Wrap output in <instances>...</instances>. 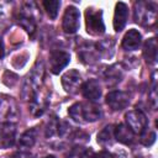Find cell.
<instances>
[{"label":"cell","mask_w":158,"mask_h":158,"mask_svg":"<svg viewBox=\"0 0 158 158\" xmlns=\"http://www.w3.org/2000/svg\"><path fill=\"white\" fill-rule=\"evenodd\" d=\"M104 75H105V80H106L107 85H115L118 81H121V79L123 77V70L121 69V67L118 64H114L106 69Z\"/></svg>","instance_id":"d6986e66"},{"label":"cell","mask_w":158,"mask_h":158,"mask_svg":"<svg viewBox=\"0 0 158 158\" xmlns=\"http://www.w3.org/2000/svg\"><path fill=\"white\" fill-rule=\"evenodd\" d=\"M81 91L83 95L85 96V99H88L89 101H96L100 99L101 96V88L98 80L95 79H90L88 81H85L81 85Z\"/></svg>","instance_id":"9a60e30c"},{"label":"cell","mask_w":158,"mask_h":158,"mask_svg":"<svg viewBox=\"0 0 158 158\" xmlns=\"http://www.w3.org/2000/svg\"><path fill=\"white\" fill-rule=\"evenodd\" d=\"M127 17H128V7L125 2H117L115 6V15H114V28L115 31L120 32L126 22H127Z\"/></svg>","instance_id":"5bb4252c"},{"label":"cell","mask_w":158,"mask_h":158,"mask_svg":"<svg viewBox=\"0 0 158 158\" xmlns=\"http://www.w3.org/2000/svg\"><path fill=\"white\" fill-rule=\"evenodd\" d=\"M68 158H94V153L90 149H74Z\"/></svg>","instance_id":"484cf974"},{"label":"cell","mask_w":158,"mask_h":158,"mask_svg":"<svg viewBox=\"0 0 158 158\" xmlns=\"http://www.w3.org/2000/svg\"><path fill=\"white\" fill-rule=\"evenodd\" d=\"M4 54H5V47H4V42L0 37V59L4 57Z\"/></svg>","instance_id":"f546056e"},{"label":"cell","mask_w":158,"mask_h":158,"mask_svg":"<svg viewBox=\"0 0 158 158\" xmlns=\"http://www.w3.org/2000/svg\"><path fill=\"white\" fill-rule=\"evenodd\" d=\"M37 139V130L36 128H30L27 131H25L19 141V146L22 148H31Z\"/></svg>","instance_id":"44dd1931"},{"label":"cell","mask_w":158,"mask_h":158,"mask_svg":"<svg viewBox=\"0 0 158 158\" xmlns=\"http://www.w3.org/2000/svg\"><path fill=\"white\" fill-rule=\"evenodd\" d=\"M70 56L64 51H53L49 54V69L53 74H59L69 63Z\"/></svg>","instance_id":"8fae6325"},{"label":"cell","mask_w":158,"mask_h":158,"mask_svg":"<svg viewBox=\"0 0 158 158\" xmlns=\"http://www.w3.org/2000/svg\"><path fill=\"white\" fill-rule=\"evenodd\" d=\"M58 128H59V121L56 116L51 117L48 123H47V128H46V137H53L54 135H58Z\"/></svg>","instance_id":"d4e9b609"},{"label":"cell","mask_w":158,"mask_h":158,"mask_svg":"<svg viewBox=\"0 0 158 158\" xmlns=\"http://www.w3.org/2000/svg\"><path fill=\"white\" fill-rule=\"evenodd\" d=\"M114 44L115 42L111 38H106L104 41H101L100 43L96 44L99 56H104V57H111L114 53Z\"/></svg>","instance_id":"603a6c76"},{"label":"cell","mask_w":158,"mask_h":158,"mask_svg":"<svg viewBox=\"0 0 158 158\" xmlns=\"http://www.w3.org/2000/svg\"><path fill=\"white\" fill-rule=\"evenodd\" d=\"M157 6L154 2L138 1L135 4V21L142 26H152L156 22Z\"/></svg>","instance_id":"3957f363"},{"label":"cell","mask_w":158,"mask_h":158,"mask_svg":"<svg viewBox=\"0 0 158 158\" xmlns=\"http://www.w3.org/2000/svg\"><path fill=\"white\" fill-rule=\"evenodd\" d=\"M62 85L65 93L68 94H75L81 88V77L78 70L72 69L68 70L62 77Z\"/></svg>","instance_id":"7c38bea8"},{"label":"cell","mask_w":158,"mask_h":158,"mask_svg":"<svg viewBox=\"0 0 158 158\" xmlns=\"http://www.w3.org/2000/svg\"><path fill=\"white\" fill-rule=\"evenodd\" d=\"M130 98L131 96L128 93L121 91V90H115L106 95V104L114 111H120V110H123L130 104Z\"/></svg>","instance_id":"30bf717a"},{"label":"cell","mask_w":158,"mask_h":158,"mask_svg":"<svg viewBox=\"0 0 158 158\" xmlns=\"http://www.w3.org/2000/svg\"><path fill=\"white\" fill-rule=\"evenodd\" d=\"M48 99L49 96L47 90L40 88L36 91V94L30 100V111L33 116H41L44 112V110L48 106Z\"/></svg>","instance_id":"9c48e42d"},{"label":"cell","mask_w":158,"mask_h":158,"mask_svg":"<svg viewBox=\"0 0 158 158\" xmlns=\"http://www.w3.org/2000/svg\"><path fill=\"white\" fill-rule=\"evenodd\" d=\"M68 114L73 118V121H75L78 123L94 122L101 117L100 107L94 104H90V102H88V104L77 102L69 107Z\"/></svg>","instance_id":"6da1fadb"},{"label":"cell","mask_w":158,"mask_h":158,"mask_svg":"<svg viewBox=\"0 0 158 158\" xmlns=\"http://www.w3.org/2000/svg\"><path fill=\"white\" fill-rule=\"evenodd\" d=\"M16 128L14 123L0 122V149L10 148L15 142Z\"/></svg>","instance_id":"4fadbf2b"},{"label":"cell","mask_w":158,"mask_h":158,"mask_svg":"<svg viewBox=\"0 0 158 158\" xmlns=\"http://www.w3.org/2000/svg\"><path fill=\"white\" fill-rule=\"evenodd\" d=\"M114 136L118 142H121L123 144H131L135 139V133L132 132V130L127 125H123V123L115 126Z\"/></svg>","instance_id":"e0dca14e"},{"label":"cell","mask_w":158,"mask_h":158,"mask_svg":"<svg viewBox=\"0 0 158 158\" xmlns=\"http://www.w3.org/2000/svg\"><path fill=\"white\" fill-rule=\"evenodd\" d=\"M114 138H115V136H114V126H111V125L110 126H106L98 135V142L101 146H104V147L111 146L114 143Z\"/></svg>","instance_id":"7402d4cb"},{"label":"cell","mask_w":158,"mask_h":158,"mask_svg":"<svg viewBox=\"0 0 158 158\" xmlns=\"http://www.w3.org/2000/svg\"><path fill=\"white\" fill-rule=\"evenodd\" d=\"M85 20H86V31L90 35L99 36L105 32V25H104L101 10L86 9Z\"/></svg>","instance_id":"277c9868"},{"label":"cell","mask_w":158,"mask_h":158,"mask_svg":"<svg viewBox=\"0 0 158 158\" xmlns=\"http://www.w3.org/2000/svg\"><path fill=\"white\" fill-rule=\"evenodd\" d=\"M44 158H56V157H54V156H46Z\"/></svg>","instance_id":"4dcf8cb0"},{"label":"cell","mask_w":158,"mask_h":158,"mask_svg":"<svg viewBox=\"0 0 158 158\" xmlns=\"http://www.w3.org/2000/svg\"><path fill=\"white\" fill-rule=\"evenodd\" d=\"M35 10H37L35 2H25L17 17V21L21 27L28 33H33L36 30V16L33 14Z\"/></svg>","instance_id":"5b68a950"},{"label":"cell","mask_w":158,"mask_h":158,"mask_svg":"<svg viewBox=\"0 0 158 158\" xmlns=\"http://www.w3.org/2000/svg\"><path fill=\"white\" fill-rule=\"evenodd\" d=\"M79 19H80L79 10L75 6H68L64 11L63 23H62L64 32L69 35L75 33L79 28Z\"/></svg>","instance_id":"ba28073f"},{"label":"cell","mask_w":158,"mask_h":158,"mask_svg":"<svg viewBox=\"0 0 158 158\" xmlns=\"http://www.w3.org/2000/svg\"><path fill=\"white\" fill-rule=\"evenodd\" d=\"M43 6H44V10L47 11L49 19L54 20L57 17L58 9L60 6V2L58 0H46V1H43Z\"/></svg>","instance_id":"cb8c5ba5"},{"label":"cell","mask_w":158,"mask_h":158,"mask_svg":"<svg viewBox=\"0 0 158 158\" xmlns=\"http://www.w3.org/2000/svg\"><path fill=\"white\" fill-rule=\"evenodd\" d=\"M126 122L127 126L132 130L133 133H142L147 128V117L141 110H132L126 114Z\"/></svg>","instance_id":"52a82bcc"},{"label":"cell","mask_w":158,"mask_h":158,"mask_svg":"<svg viewBox=\"0 0 158 158\" xmlns=\"http://www.w3.org/2000/svg\"><path fill=\"white\" fill-rule=\"evenodd\" d=\"M94 158H117V156H115L107 151H101L96 156H94Z\"/></svg>","instance_id":"f1b7e54d"},{"label":"cell","mask_w":158,"mask_h":158,"mask_svg":"<svg viewBox=\"0 0 158 158\" xmlns=\"http://www.w3.org/2000/svg\"><path fill=\"white\" fill-rule=\"evenodd\" d=\"M143 56L148 63H156L157 60V40L154 37L146 41L143 46Z\"/></svg>","instance_id":"ffe728a7"},{"label":"cell","mask_w":158,"mask_h":158,"mask_svg":"<svg viewBox=\"0 0 158 158\" xmlns=\"http://www.w3.org/2000/svg\"><path fill=\"white\" fill-rule=\"evenodd\" d=\"M141 40H142L141 33H139L137 30H135V28L128 30V32L123 36L122 47H123V49H126V51H135V49H137V48L139 47Z\"/></svg>","instance_id":"ac0fdd59"},{"label":"cell","mask_w":158,"mask_h":158,"mask_svg":"<svg viewBox=\"0 0 158 158\" xmlns=\"http://www.w3.org/2000/svg\"><path fill=\"white\" fill-rule=\"evenodd\" d=\"M9 158H33V156L30 152H23V151H17L12 153Z\"/></svg>","instance_id":"83f0119b"},{"label":"cell","mask_w":158,"mask_h":158,"mask_svg":"<svg viewBox=\"0 0 158 158\" xmlns=\"http://www.w3.org/2000/svg\"><path fill=\"white\" fill-rule=\"evenodd\" d=\"M19 116L20 111L12 98H4L0 100V122L14 123L17 121Z\"/></svg>","instance_id":"8992f818"},{"label":"cell","mask_w":158,"mask_h":158,"mask_svg":"<svg viewBox=\"0 0 158 158\" xmlns=\"http://www.w3.org/2000/svg\"><path fill=\"white\" fill-rule=\"evenodd\" d=\"M78 56L80 57V59L84 62V63H94L95 60H98V58L100 57L99 56V52H98V48L95 44L93 43H83L79 48H78Z\"/></svg>","instance_id":"2e32d148"},{"label":"cell","mask_w":158,"mask_h":158,"mask_svg":"<svg viewBox=\"0 0 158 158\" xmlns=\"http://www.w3.org/2000/svg\"><path fill=\"white\" fill-rule=\"evenodd\" d=\"M43 74H44V67L43 63L40 60L35 64L30 74L26 77V80L22 86V98L25 100H31L32 96L36 94V91L41 88L42 80H43Z\"/></svg>","instance_id":"7a4b0ae2"},{"label":"cell","mask_w":158,"mask_h":158,"mask_svg":"<svg viewBox=\"0 0 158 158\" xmlns=\"http://www.w3.org/2000/svg\"><path fill=\"white\" fill-rule=\"evenodd\" d=\"M154 141H156V133L153 131H148V132L143 131L141 133V142H142V144L152 146L154 143Z\"/></svg>","instance_id":"4316f807"}]
</instances>
